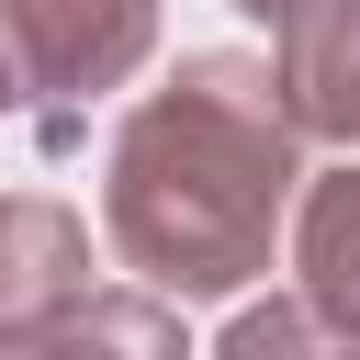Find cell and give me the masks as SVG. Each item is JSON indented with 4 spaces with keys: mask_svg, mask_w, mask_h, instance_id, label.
Instances as JSON below:
<instances>
[{
    "mask_svg": "<svg viewBox=\"0 0 360 360\" xmlns=\"http://www.w3.org/2000/svg\"><path fill=\"white\" fill-rule=\"evenodd\" d=\"M304 191V135L259 56L202 45L146 90L101 169V225L158 304H214L270 270V236Z\"/></svg>",
    "mask_w": 360,
    "mask_h": 360,
    "instance_id": "obj_1",
    "label": "cell"
},
{
    "mask_svg": "<svg viewBox=\"0 0 360 360\" xmlns=\"http://www.w3.org/2000/svg\"><path fill=\"white\" fill-rule=\"evenodd\" d=\"M158 45V0H0V68L45 146H79V112L124 90Z\"/></svg>",
    "mask_w": 360,
    "mask_h": 360,
    "instance_id": "obj_2",
    "label": "cell"
},
{
    "mask_svg": "<svg viewBox=\"0 0 360 360\" xmlns=\"http://www.w3.org/2000/svg\"><path fill=\"white\" fill-rule=\"evenodd\" d=\"M68 304H90V225L45 191H11L0 202V338L56 326Z\"/></svg>",
    "mask_w": 360,
    "mask_h": 360,
    "instance_id": "obj_3",
    "label": "cell"
},
{
    "mask_svg": "<svg viewBox=\"0 0 360 360\" xmlns=\"http://www.w3.org/2000/svg\"><path fill=\"white\" fill-rule=\"evenodd\" d=\"M292 135H338L360 146V0H304L281 22V68H270Z\"/></svg>",
    "mask_w": 360,
    "mask_h": 360,
    "instance_id": "obj_4",
    "label": "cell"
},
{
    "mask_svg": "<svg viewBox=\"0 0 360 360\" xmlns=\"http://www.w3.org/2000/svg\"><path fill=\"white\" fill-rule=\"evenodd\" d=\"M292 270H304V315L326 338L360 349V158L349 169H304V202H292Z\"/></svg>",
    "mask_w": 360,
    "mask_h": 360,
    "instance_id": "obj_5",
    "label": "cell"
},
{
    "mask_svg": "<svg viewBox=\"0 0 360 360\" xmlns=\"http://www.w3.org/2000/svg\"><path fill=\"white\" fill-rule=\"evenodd\" d=\"M0 360H191V338H180V315L158 292H90L56 326L0 338Z\"/></svg>",
    "mask_w": 360,
    "mask_h": 360,
    "instance_id": "obj_6",
    "label": "cell"
},
{
    "mask_svg": "<svg viewBox=\"0 0 360 360\" xmlns=\"http://www.w3.org/2000/svg\"><path fill=\"white\" fill-rule=\"evenodd\" d=\"M214 360H360V349H349V338H326L304 304H248V315L225 326V349H214Z\"/></svg>",
    "mask_w": 360,
    "mask_h": 360,
    "instance_id": "obj_7",
    "label": "cell"
},
{
    "mask_svg": "<svg viewBox=\"0 0 360 360\" xmlns=\"http://www.w3.org/2000/svg\"><path fill=\"white\" fill-rule=\"evenodd\" d=\"M225 11H248V22H270V34H281V22L304 11V0H225Z\"/></svg>",
    "mask_w": 360,
    "mask_h": 360,
    "instance_id": "obj_8",
    "label": "cell"
},
{
    "mask_svg": "<svg viewBox=\"0 0 360 360\" xmlns=\"http://www.w3.org/2000/svg\"><path fill=\"white\" fill-rule=\"evenodd\" d=\"M11 112H22V101H11V68H0V124H11Z\"/></svg>",
    "mask_w": 360,
    "mask_h": 360,
    "instance_id": "obj_9",
    "label": "cell"
}]
</instances>
